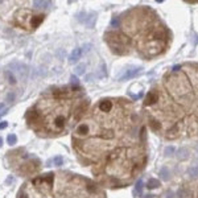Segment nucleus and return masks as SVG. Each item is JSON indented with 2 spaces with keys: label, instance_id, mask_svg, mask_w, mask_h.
Returning a JSON list of instances; mask_svg holds the SVG:
<instances>
[{
  "label": "nucleus",
  "instance_id": "1",
  "mask_svg": "<svg viewBox=\"0 0 198 198\" xmlns=\"http://www.w3.org/2000/svg\"><path fill=\"white\" fill-rule=\"evenodd\" d=\"M145 127L135 104L124 98L99 99L71 132V145L95 182L110 189L128 186L147 163Z\"/></svg>",
  "mask_w": 198,
  "mask_h": 198
},
{
  "label": "nucleus",
  "instance_id": "2",
  "mask_svg": "<svg viewBox=\"0 0 198 198\" xmlns=\"http://www.w3.org/2000/svg\"><path fill=\"white\" fill-rule=\"evenodd\" d=\"M90 100L78 83L45 90L26 110V127L41 139H57L73 132L87 112Z\"/></svg>",
  "mask_w": 198,
  "mask_h": 198
},
{
  "label": "nucleus",
  "instance_id": "3",
  "mask_svg": "<svg viewBox=\"0 0 198 198\" xmlns=\"http://www.w3.org/2000/svg\"><path fill=\"white\" fill-rule=\"evenodd\" d=\"M118 16L119 23L104 32V41L114 54L152 60L165 52L169 32L152 8L139 5Z\"/></svg>",
  "mask_w": 198,
  "mask_h": 198
},
{
  "label": "nucleus",
  "instance_id": "4",
  "mask_svg": "<svg viewBox=\"0 0 198 198\" xmlns=\"http://www.w3.org/2000/svg\"><path fill=\"white\" fill-rule=\"evenodd\" d=\"M16 198H107L94 180L66 170L42 173L28 178Z\"/></svg>",
  "mask_w": 198,
  "mask_h": 198
},
{
  "label": "nucleus",
  "instance_id": "5",
  "mask_svg": "<svg viewBox=\"0 0 198 198\" xmlns=\"http://www.w3.org/2000/svg\"><path fill=\"white\" fill-rule=\"evenodd\" d=\"M5 161L8 168L15 174L20 177H32L37 176L41 170V161L38 157L29 153L25 148H17L7 152Z\"/></svg>",
  "mask_w": 198,
  "mask_h": 198
},
{
  "label": "nucleus",
  "instance_id": "6",
  "mask_svg": "<svg viewBox=\"0 0 198 198\" xmlns=\"http://www.w3.org/2000/svg\"><path fill=\"white\" fill-rule=\"evenodd\" d=\"M44 20H45L44 13L24 7L17 9L13 13L11 24L13 26H16V28L24 29L26 32H32V31H36Z\"/></svg>",
  "mask_w": 198,
  "mask_h": 198
},
{
  "label": "nucleus",
  "instance_id": "7",
  "mask_svg": "<svg viewBox=\"0 0 198 198\" xmlns=\"http://www.w3.org/2000/svg\"><path fill=\"white\" fill-rule=\"evenodd\" d=\"M82 54H83V49H82V48H75V49L70 53V55H69V62L70 63L77 62V61L82 57Z\"/></svg>",
  "mask_w": 198,
  "mask_h": 198
},
{
  "label": "nucleus",
  "instance_id": "8",
  "mask_svg": "<svg viewBox=\"0 0 198 198\" xmlns=\"http://www.w3.org/2000/svg\"><path fill=\"white\" fill-rule=\"evenodd\" d=\"M141 71V69L137 67V69H129V70H127L126 73H124V75L120 78V81H126V79H131L133 78V77H136L137 74Z\"/></svg>",
  "mask_w": 198,
  "mask_h": 198
},
{
  "label": "nucleus",
  "instance_id": "9",
  "mask_svg": "<svg viewBox=\"0 0 198 198\" xmlns=\"http://www.w3.org/2000/svg\"><path fill=\"white\" fill-rule=\"evenodd\" d=\"M189 155H190L189 148L182 147V148H180L178 152H177V158H178V160H181V161H184V160H186V158L189 157Z\"/></svg>",
  "mask_w": 198,
  "mask_h": 198
},
{
  "label": "nucleus",
  "instance_id": "10",
  "mask_svg": "<svg viewBox=\"0 0 198 198\" xmlns=\"http://www.w3.org/2000/svg\"><path fill=\"white\" fill-rule=\"evenodd\" d=\"M158 185H160L158 180L150 178L149 181H148V184H147V187H148V189H156V187H158Z\"/></svg>",
  "mask_w": 198,
  "mask_h": 198
},
{
  "label": "nucleus",
  "instance_id": "11",
  "mask_svg": "<svg viewBox=\"0 0 198 198\" xmlns=\"http://www.w3.org/2000/svg\"><path fill=\"white\" fill-rule=\"evenodd\" d=\"M160 177L164 180V181H168V180H169V170H168V168H166V166H163V168H161Z\"/></svg>",
  "mask_w": 198,
  "mask_h": 198
},
{
  "label": "nucleus",
  "instance_id": "12",
  "mask_svg": "<svg viewBox=\"0 0 198 198\" xmlns=\"http://www.w3.org/2000/svg\"><path fill=\"white\" fill-rule=\"evenodd\" d=\"M34 7L36 8H42V7H48L52 4V1H33Z\"/></svg>",
  "mask_w": 198,
  "mask_h": 198
},
{
  "label": "nucleus",
  "instance_id": "13",
  "mask_svg": "<svg viewBox=\"0 0 198 198\" xmlns=\"http://www.w3.org/2000/svg\"><path fill=\"white\" fill-rule=\"evenodd\" d=\"M189 176L192 177V178H197L198 177V168H194V166L190 168L189 169Z\"/></svg>",
  "mask_w": 198,
  "mask_h": 198
},
{
  "label": "nucleus",
  "instance_id": "14",
  "mask_svg": "<svg viewBox=\"0 0 198 198\" xmlns=\"http://www.w3.org/2000/svg\"><path fill=\"white\" fill-rule=\"evenodd\" d=\"M53 164H54L55 166H60L63 164V158L61 157V156H55L54 158H53Z\"/></svg>",
  "mask_w": 198,
  "mask_h": 198
},
{
  "label": "nucleus",
  "instance_id": "15",
  "mask_svg": "<svg viewBox=\"0 0 198 198\" xmlns=\"http://www.w3.org/2000/svg\"><path fill=\"white\" fill-rule=\"evenodd\" d=\"M8 144L9 145H13V144H16V141H17V137H16V135H8Z\"/></svg>",
  "mask_w": 198,
  "mask_h": 198
},
{
  "label": "nucleus",
  "instance_id": "16",
  "mask_svg": "<svg viewBox=\"0 0 198 198\" xmlns=\"http://www.w3.org/2000/svg\"><path fill=\"white\" fill-rule=\"evenodd\" d=\"M165 156H173L174 155V147H172V145H169V147L165 148Z\"/></svg>",
  "mask_w": 198,
  "mask_h": 198
},
{
  "label": "nucleus",
  "instance_id": "17",
  "mask_svg": "<svg viewBox=\"0 0 198 198\" xmlns=\"http://www.w3.org/2000/svg\"><path fill=\"white\" fill-rule=\"evenodd\" d=\"M75 73L78 74V75H81V74H83V73H84V65H83V63H81V65L77 66Z\"/></svg>",
  "mask_w": 198,
  "mask_h": 198
},
{
  "label": "nucleus",
  "instance_id": "18",
  "mask_svg": "<svg viewBox=\"0 0 198 198\" xmlns=\"http://www.w3.org/2000/svg\"><path fill=\"white\" fill-rule=\"evenodd\" d=\"M141 189H143V181H141V180H139V181H137V184H136V192L139 193L140 195H141Z\"/></svg>",
  "mask_w": 198,
  "mask_h": 198
},
{
  "label": "nucleus",
  "instance_id": "19",
  "mask_svg": "<svg viewBox=\"0 0 198 198\" xmlns=\"http://www.w3.org/2000/svg\"><path fill=\"white\" fill-rule=\"evenodd\" d=\"M8 124H7V121H1V123H0V129H3V128H5V127H7Z\"/></svg>",
  "mask_w": 198,
  "mask_h": 198
},
{
  "label": "nucleus",
  "instance_id": "20",
  "mask_svg": "<svg viewBox=\"0 0 198 198\" xmlns=\"http://www.w3.org/2000/svg\"><path fill=\"white\" fill-rule=\"evenodd\" d=\"M166 198H173V193L169 192V193H168V195H166Z\"/></svg>",
  "mask_w": 198,
  "mask_h": 198
},
{
  "label": "nucleus",
  "instance_id": "21",
  "mask_svg": "<svg viewBox=\"0 0 198 198\" xmlns=\"http://www.w3.org/2000/svg\"><path fill=\"white\" fill-rule=\"evenodd\" d=\"M13 98H15V95H13V94L8 95V99H11V100H12V99H13Z\"/></svg>",
  "mask_w": 198,
  "mask_h": 198
},
{
  "label": "nucleus",
  "instance_id": "22",
  "mask_svg": "<svg viewBox=\"0 0 198 198\" xmlns=\"http://www.w3.org/2000/svg\"><path fill=\"white\" fill-rule=\"evenodd\" d=\"M144 198H153V197H152V194H147V197H144Z\"/></svg>",
  "mask_w": 198,
  "mask_h": 198
},
{
  "label": "nucleus",
  "instance_id": "23",
  "mask_svg": "<svg viewBox=\"0 0 198 198\" xmlns=\"http://www.w3.org/2000/svg\"><path fill=\"white\" fill-rule=\"evenodd\" d=\"M3 145V140H1V137H0V147Z\"/></svg>",
  "mask_w": 198,
  "mask_h": 198
}]
</instances>
